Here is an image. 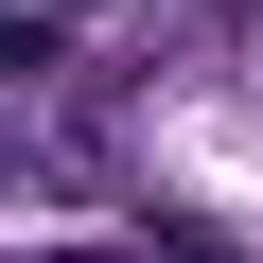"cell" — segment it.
<instances>
[{"mask_svg":"<svg viewBox=\"0 0 263 263\" xmlns=\"http://www.w3.org/2000/svg\"><path fill=\"white\" fill-rule=\"evenodd\" d=\"M141 263H228V246H211V228H158V246H141Z\"/></svg>","mask_w":263,"mask_h":263,"instance_id":"1","label":"cell"},{"mask_svg":"<svg viewBox=\"0 0 263 263\" xmlns=\"http://www.w3.org/2000/svg\"><path fill=\"white\" fill-rule=\"evenodd\" d=\"M53 18H88V0H53Z\"/></svg>","mask_w":263,"mask_h":263,"instance_id":"2","label":"cell"},{"mask_svg":"<svg viewBox=\"0 0 263 263\" xmlns=\"http://www.w3.org/2000/svg\"><path fill=\"white\" fill-rule=\"evenodd\" d=\"M0 176H18V141H0Z\"/></svg>","mask_w":263,"mask_h":263,"instance_id":"3","label":"cell"}]
</instances>
